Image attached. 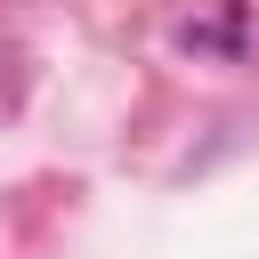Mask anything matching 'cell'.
<instances>
[{
  "instance_id": "obj_1",
  "label": "cell",
  "mask_w": 259,
  "mask_h": 259,
  "mask_svg": "<svg viewBox=\"0 0 259 259\" xmlns=\"http://www.w3.org/2000/svg\"><path fill=\"white\" fill-rule=\"evenodd\" d=\"M178 40H186V49H227V40H243V8H227L219 24H186Z\"/></svg>"
}]
</instances>
